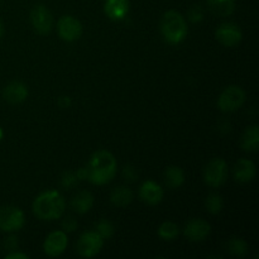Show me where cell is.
<instances>
[{
  "label": "cell",
  "mask_w": 259,
  "mask_h": 259,
  "mask_svg": "<svg viewBox=\"0 0 259 259\" xmlns=\"http://www.w3.org/2000/svg\"><path fill=\"white\" fill-rule=\"evenodd\" d=\"M77 176H76V174H73V172H65V174L62 175V177H61V185H62V187H65L66 190L72 189V187L77 184Z\"/></svg>",
  "instance_id": "27"
},
{
  "label": "cell",
  "mask_w": 259,
  "mask_h": 259,
  "mask_svg": "<svg viewBox=\"0 0 259 259\" xmlns=\"http://www.w3.org/2000/svg\"><path fill=\"white\" fill-rule=\"evenodd\" d=\"M255 174H257L255 164L247 158L239 159L233 168V176H234L235 181L242 182V184L252 181L255 177Z\"/></svg>",
  "instance_id": "14"
},
{
  "label": "cell",
  "mask_w": 259,
  "mask_h": 259,
  "mask_svg": "<svg viewBox=\"0 0 259 259\" xmlns=\"http://www.w3.org/2000/svg\"><path fill=\"white\" fill-rule=\"evenodd\" d=\"M3 98L10 104H20L28 98V88L20 81H13L3 90Z\"/></svg>",
  "instance_id": "15"
},
{
  "label": "cell",
  "mask_w": 259,
  "mask_h": 259,
  "mask_svg": "<svg viewBox=\"0 0 259 259\" xmlns=\"http://www.w3.org/2000/svg\"><path fill=\"white\" fill-rule=\"evenodd\" d=\"M88 180L94 185H105L116 174V159L110 152L98 151L91 156L88 167Z\"/></svg>",
  "instance_id": "1"
},
{
  "label": "cell",
  "mask_w": 259,
  "mask_h": 259,
  "mask_svg": "<svg viewBox=\"0 0 259 259\" xmlns=\"http://www.w3.org/2000/svg\"><path fill=\"white\" fill-rule=\"evenodd\" d=\"M77 220H76L75 218H66L62 222V229L65 233H72L77 229Z\"/></svg>",
  "instance_id": "28"
},
{
  "label": "cell",
  "mask_w": 259,
  "mask_h": 259,
  "mask_svg": "<svg viewBox=\"0 0 259 259\" xmlns=\"http://www.w3.org/2000/svg\"><path fill=\"white\" fill-rule=\"evenodd\" d=\"M104 10L111 20H121L129 12V0H105Z\"/></svg>",
  "instance_id": "16"
},
{
  "label": "cell",
  "mask_w": 259,
  "mask_h": 259,
  "mask_svg": "<svg viewBox=\"0 0 259 259\" xmlns=\"http://www.w3.org/2000/svg\"><path fill=\"white\" fill-rule=\"evenodd\" d=\"M76 176H77L78 180H88V171L85 168H80L77 172H76Z\"/></svg>",
  "instance_id": "33"
},
{
  "label": "cell",
  "mask_w": 259,
  "mask_h": 259,
  "mask_svg": "<svg viewBox=\"0 0 259 259\" xmlns=\"http://www.w3.org/2000/svg\"><path fill=\"white\" fill-rule=\"evenodd\" d=\"M139 197L148 205H157L163 199V190L154 181H144L139 189Z\"/></svg>",
  "instance_id": "13"
},
{
  "label": "cell",
  "mask_w": 259,
  "mask_h": 259,
  "mask_svg": "<svg viewBox=\"0 0 259 259\" xmlns=\"http://www.w3.org/2000/svg\"><path fill=\"white\" fill-rule=\"evenodd\" d=\"M4 247H5V249H8V250H17V248H18V238H15V237H9V238H7V240H5L4 242Z\"/></svg>",
  "instance_id": "30"
},
{
  "label": "cell",
  "mask_w": 259,
  "mask_h": 259,
  "mask_svg": "<svg viewBox=\"0 0 259 259\" xmlns=\"http://www.w3.org/2000/svg\"><path fill=\"white\" fill-rule=\"evenodd\" d=\"M187 17H189L190 22L199 23L204 19V10H202V8L200 5H194L187 12Z\"/></svg>",
  "instance_id": "26"
},
{
  "label": "cell",
  "mask_w": 259,
  "mask_h": 259,
  "mask_svg": "<svg viewBox=\"0 0 259 259\" xmlns=\"http://www.w3.org/2000/svg\"><path fill=\"white\" fill-rule=\"evenodd\" d=\"M66 202L57 190L42 192L33 202V212L40 220L60 219L65 212Z\"/></svg>",
  "instance_id": "2"
},
{
  "label": "cell",
  "mask_w": 259,
  "mask_h": 259,
  "mask_svg": "<svg viewBox=\"0 0 259 259\" xmlns=\"http://www.w3.org/2000/svg\"><path fill=\"white\" fill-rule=\"evenodd\" d=\"M94 205V196L89 191H81L75 195L71 201V207L77 214H86Z\"/></svg>",
  "instance_id": "17"
},
{
  "label": "cell",
  "mask_w": 259,
  "mask_h": 259,
  "mask_svg": "<svg viewBox=\"0 0 259 259\" xmlns=\"http://www.w3.org/2000/svg\"><path fill=\"white\" fill-rule=\"evenodd\" d=\"M211 233V225L204 219H192L186 224L184 234L190 242H202Z\"/></svg>",
  "instance_id": "12"
},
{
  "label": "cell",
  "mask_w": 259,
  "mask_h": 259,
  "mask_svg": "<svg viewBox=\"0 0 259 259\" xmlns=\"http://www.w3.org/2000/svg\"><path fill=\"white\" fill-rule=\"evenodd\" d=\"M240 146L245 152H257L259 147V128L252 125L243 133Z\"/></svg>",
  "instance_id": "18"
},
{
  "label": "cell",
  "mask_w": 259,
  "mask_h": 259,
  "mask_svg": "<svg viewBox=\"0 0 259 259\" xmlns=\"http://www.w3.org/2000/svg\"><path fill=\"white\" fill-rule=\"evenodd\" d=\"M223 205H224V202H223L222 196H220L219 194H215V192L210 194L209 196L206 197V201H205L206 210L212 215L219 214L223 210Z\"/></svg>",
  "instance_id": "24"
},
{
  "label": "cell",
  "mask_w": 259,
  "mask_h": 259,
  "mask_svg": "<svg viewBox=\"0 0 259 259\" xmlns=\"http://www.w3.org/2000/svg\"><path fill=\"white\" fill-rule=\"evenodd\" d=\"M207 7L218 17H229L235 9L234 0H207Z\"/></svg>",
  "instance_id": "19"
},
{
  "label": "cell",
  "mask_w": 259,
  "mask_h": 259,
  "mask_svg": "<svg viewBox=\"0 0 259 259\" xmlns=\"http://www.w3.org/2000/svg\"><path fill=\"white\" fill-rule=\"evenodd\" d=\"M5 259H28V255L24 254V253H19V252H15L13 250L12 253L5 255Z\"/></svg>",
  "instance_id": "31"
},
{
  "label": "cell",
  "mask_w": 259,
  "mask_h": 259,
  "mask_svg": "<svg viewBox=\"0 0 259 259\" xmlns=\"http://www.w3.org/2000/svg\"><path fill=\"white\" fill-rule=\"evenodd\" d=\"M228 252L232 253L233 255H237V257H244L248 253L247 242L240 239V238H233L228 243Z\"/></svg>",
  "instance_id": "22"
},
{
  "label": "cell",
  "mask_w": 259,
  "mask_h": 259,
  "mask_svg": "<svg viewBox=\"0 0 259 259\" xmlns=\"http://www.w3.org/2000/svg\"><path fill=\"white\" fill-rule=\"evenodd\" d=\"M30 22L38 34H48L52 30L53 18L50 10L42 4L35 5L30 12Z\"/></svg>",
  "instance_id": "8"
},
{
  "label": "cell",
  "mask_w": 259,
  "mask_h": 259,
  "mask_svg": "<svg viewBox=\"0 0 259 259\" xmlns=\"http://www.w3.org/2000/svg\"><path fill=\"white\" fill-rule=\"evenodd\" d=\"M104 245V239L96 232H85L78 239L76 249L81 257H95Z\"/></svg>",
  "instance_id": "7"
},
{
  "label": "cell",
  "mask_w": 259,
  "mask_h": 259,
  "mask_svg": "<svg viewBox=\"0 0 259 259\" xmlns=\"http://www.w3.org/2000/svg\"><path fill=\"white\" fill-rule=\"evenodd\" d=\"M161 32L169 45H179L187 37L189 28L185 18L176 10H168L161 20Z\"/></svg>",
  "instance_id": "3"
},
{
  "label": "cell",
  "mask_w": 259,
  "mask_h": 259,
  "mask_svg": "<svg viewBox=\"0 0 259 259\" xmlns=\"http://www.w3.org/2000/svg\"><path fill=\"white\" fill-rule=\"evenodd\" d=\"M245 101V91L237 85L228 86L219 96L218 106L224 113H233L243 106Z\"/></svg>",
  "instance_id": "4"
},
{
  "label": "cell",
  "mask_w": 259,
  "mask_h": 259,
  "mask_svg": "<svg viewBox=\"0 0 259 259\" xmlns=\"http://www.w3.org/2000/svg\"><path fill=\"white\" fill-rule=\"evenodd\" d=\"M3 137H4V132H3V129L0 128V141L3 139Z\"/></svg>",
  "instance_id": "35"
},
{
  "label": "cell",
  "mask_w": 259,
  "mask_h": 259,
  "mask_svg": "<svg viewBox=\"0 0 259 259\" xmlns=\"http://www.w3.org/2000/svg\"><path fill=\"white\" fill-rule=\"evenodd\" d=\"M58 34L66 42H75L82 34V25L78 19L72 15H63L57 24Z\"/></svg>",
  "instance_id": "9"
},
{
  "label": "cell",
  "mask_w": 259,
  "mask_h": 259,
  "mask_svg": "<svg viewBox=\"0 0 259 259\" xmlns=\"http://www.w3.org/2000/svg\"><path fill=\"white\" fill-rule=\"evenodd\" d=\"M123 176H124V179L126 180V181H134V180L137 179V171H136V168H134V167H132V166H126L125 168H124V171H123Z\"/></svg>",
  "instance_id": "29"
},
{
  "label": "cell",
  "mask_w": 259,
  "mask_h": 259,
  "mask_svg": "<svg viewBox=\"0 0 259 259\" xmlns=\"http://www.w3.org/2000/svg\"><path fill=\"white\" fill-rule=\"evenodd\" d=\"M68 244L67 234L63 230L52 232L45 240L43 249L48 257H58L66 250Z\"/></svg>",
  "instance_id": "11"
},
{
  "label": "cell",
  "mask_w": 259,
  "mask_h": 259,
  "mask_svg": "<svg viewBox=\"0 0 259 259\" xmlns=\"http://www.w3.org/2000/svg\"><path fill=\"white\" fill-rule=\"evenodd\" d=\"M25 223L24 212L15 206H0V230L18 232Z\"/></svg>",
  "instance_id": "5"
},
{
  "label": "cell",
  "mask_w": 259,
  "mask_h": 259,
  "mask_svg": "<svg viewBox=\"0 0 259 259\" xmlns=\"http://www.w3.org/2000/svg\"><path fill=\"white\" fill-rule=\"evenodd\" d=\"M95 232L98 233L103 239H109V238L113 237L114 233H115V228H114L111 222H109V220L106 219H101L99 220L98 224H96Z\"/></svg>",
  "instance_id": "25"
},
{
  "label": "cell",
  "mask_w": 259,
  "mask_h": 259,
  "mask_svg": "<svg viewBox=\"0 0 259 259\" xmlns=\"http://www.w3.org/2000/svg\"><path fill=\"white\" fill-rule=\"evenodd\" d=\"M110 201L118 207H125L133 201V192L126 186H119L111 191Z\"/></svg>",
  "instance_id": "20"
},
{
  "label": "cell",
  "mask_w": 259,
  "mask_h": 259,
  "mask_svg": "<svg viewBox=\"0 0 259 259\" xmlns=\"http://www.w3.org/2000/svg\"><path fill=\"white\" fill-rule=\"evenodd\" d=\"M158 235L163 240H174L179 235V227L172 222H164L159 227Z\"/></svg>",
  "instance_id": "23"
},
{
  "label": "cell",
  "mask_w": 259,
  "mask_h": 259,
  "mask_svg": "<svg viewBox=\"0 0 259 259\" xmlns=\"http://www.w3.org/2000/svg\"><path fill=\"white\" fill-rule=\"evenodd\" d=\"M58 104H60L61 108H68L71 105V99L68 96H61Z\"/></svg>",
  "instance_id": "32"
},
{
  "label": "cell",
  "mask_w": 259,
  "mask_h": 259,
  "mask_svg": "<svg viewBox=\"0 0 259 259\" xmlns=\"http://www.w3.org/2000/svg\"><path fill=\"white\" fill-rule=\"evenodd\" d=\"M3 32H4V28H3V23L0 22V38H2V35H3Z\"/></svg>",
  "instance_id": "34"
},
{
  "label": "cell",
  "mask_w": 259,
  "mask_h": 259,
  "mask_svg": "<svg viewBox=\"0 0 259 259\" xmlns=\"http://www.w3.org/2000/svg\"><path fill=\"white\" fill-rule=\"evenodd\" d=\"M228 164L224 159L214 158L206 164L204 171V180L211 187H219L227 181Z\"/></svg>",
  "instance_id": "6"
},
{
  "label": "cell",
  "mask_w": 259,
  "mask_h": 259,
  "mask_svg": "<svg viewBox=\"0 0 259 259\" xmlns=\"http://www.w3.org/2000/svg\"><path fill=\"white\" fill-rule=\"evenodd\" d=\"M215 37L225 47H234L239 45L243 38V33L240 28L235 23H223L218 27L215 32Z\"/></svg>",
  "instance_id": "10"
},
{
  "label": "cell",
  "mask_w": 259,
  "mask_h": 259,
  "mask_svg": "<svg viewBox=\"0 0 259 259\" xmlns=\"http://www.w3.org/2000/svg\"><path fill=\"white\" fill-rule=\"evenodd\" d=\"M185 181V174L180 167L171 166L164 172V182L169 189H177Z\"/></svg>",
  "instance_id": "21"
}]
</instances>
